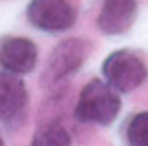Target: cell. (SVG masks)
I'll return each instance as SVG.
<instances>
[{
  "mask_svg": "<svg viewBox=\"0 0 148 146\" xmlns=\"http://www.w3.org/2000/svg\"><path fill=\"white\" fill-rule=\"evenodd\" d=\"M122 111L119 93H115L104 80H91L82 86L75 102V120L82 124L108 126Z\"/></svg>",
  "mask_w": 148,
  "mask_h": 146,
  "instance_id": "cell-1",
  "label": "cell"
},
{
  "mask_svg": "<svg viewBox=\"0 0 148 146\" xmlns=\"http://www.w3.org/2000/svg\"><path fill=\"white\" fill-rule=\"evenodd\" d=\"M88 55H91V42L86 38H66L58 42L42 71V84L47 89L60 86L64 80L80 71Z\"/></svg>",
  "mask_w": 148,
  "mask_h": 146,
  "instance_id": "cell-2",
  "label": "cell"
},
{
  "mask_svg": "<svg viewBox=\"0 0 148 146\" xmlns=\"http://www.w3.org/2000/svg\"><path fill=\"white\" fill-rule=\"evenodd\" d=\"M102 75L115 93H130L146 82L148 69L142 58L130 49H117L104 60Z\"/></svg>",
  "mask_w": 148,
  "mask_h": 146,
  "instance_id": "cell-3",
  "label": "cell"
},
{
  "mask_svg": "<svg viewBox=\"0 0 148 146\" xmlns=\"http://www.w3.org/2000/svg\"><path fill=\"white\" fill-rule=\"evenodd\" d=\"M27 20L38 31L62 33L75 24L77 11L71 0H31L27 5Z\"/></svg>",
  "mask_w": 148,
  "mask_h": 146,
  "instance_id": "cell-4",
  "label": "cell"
},
{
  "mask_svg": "<svg viewBox=\"0 0 148 146\" xmlns=\"http://www.w3.org/2000/svg\"><path fill=\"white\" fill-rule=\"evenodd\" d=\"M27 111H29V91L25 80L0 71V124L16 131L27 122Z\"/></svg>",
  "mask_w": 148,
  "mask_h": 146,
  "instance_id": "cell-5",
  "label": "cell"
},
{
  "mask_svg": "<svg viewBox=\"0 0 148 146\" xmlns=\"http://www.w3.org/2000/svg\"><path fill=\"white\" fill-rule=\"evenodd\" d=\"M38 47L22 36H7L0 40V69L11 75H27L36 69Z\"/></svg>",
  "mask_w": 148,
  "mask_h": 146,
  "instance_id": "cell-6",
  "label": "cell"
},
{
  "mask_svg": "<svg viewBox=\"0 0 148 146\" xmlns=\"http://www.w3.org/2000/svg\"><path fill=\"white\" fill-rule=\"evenodd\" d=\"M137 18V0H104L97 13V29L104 36H122Z\"/></svg>",
  "mask_w": 148,
  "mask_h": 146,
  "instance_id": "cell-7",
  "label": "cell"
},
{
  "mask_svg": "<svg viewBox=\"0 0 148 146\" xmlns=\"http://www.w3.org/2000/svg\"><path fill=\"white\" fill-rule=\"evenodd\" d=\"M31 146H71V135L62 122H47L36 131Z\"/></svg>",
  "mask_w": 148,
  "mask_h": 146,
  "instance_id": "cell-8",
  "label": "cell"
},
{
  "mask_svg": "<svg viewBox=\"0 0 148 146\" xmlns=\"http://www.w3.org/2000/svg\"><path fill=\"white\" fill-rule=\"evenodd\" d=\"M128 146H148V111L135 113L126 124Z\"/></svg>",
  "mask_w": 148,
  "mask_h": 146,
  "instance_id": "cell-9",
  "label": "cell"
},
{
  "mask_svg": "<svg viewBox=\"0 0 148 146\" xmlns=\"http://www.w3.org/2000/svg\"><path fill=\"white\" fill-rule=\"evenodd\" d=\"M0 146H5V140H2V135H0Z\"/></svg>",
  "mask_w": 148,
  "mask_h": 146,
  "instance_id": "cell-10",
  "label": "cell"
}]
</instances>
